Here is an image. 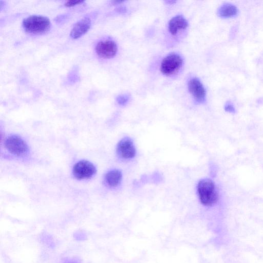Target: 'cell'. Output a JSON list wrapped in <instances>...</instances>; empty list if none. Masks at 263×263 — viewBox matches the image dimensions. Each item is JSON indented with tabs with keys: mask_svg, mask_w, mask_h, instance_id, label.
<instances>
[{
	"mask_svg": "<svg viewBox=\"0 0 263 263\" xmlns=\"http://www.w3.org/2000/svg\"><path fill=\"white\" fill-rule=\"evenodd\" d=\"M22 26L27 32L41 34L49 30L51 27V22L46 16L32 15L23 20Z\"/></svg>",
	"mask_w": 263,
	"mask_h": 263,
	"instance_id": "6da1fadb",
	"label": "cell"
},
{
	"mask_svg": "<svg viewBox=\"0 0 263 263\" xmlns=\"http://www.w3.org/2000/svg\"><path fill=\"white\" fill-rule=\"evenodd\" d=\"M200 202L204 205L211 206L218 199V193L214 182L210 179L201 180L197 186Z\"/></svg>",
	"mask_w": 263,
	"mask_h": 263,
	"instance_id": "7a4b0ae2",
	"label": "cell"
},
{
	"mask_svg": "<svg viewBox=\"0 0 263 263\" xmlns=\"http://www.w3.org/2000/svg\"><path fill=\"white\" fill-rule=\"evenodd\" d=\"M182 64V60L180 55L176 53L170 54L162 61L160 70L164 75H172L180 69Z\"/></svg>",
	"mask_w": 263,
	"mask_h": 263,
	"instance_id": "3957f363",
	"label": "cell"
},
{
	"mask_svg": "<svg viewBox=\"0 0 263 263\" xmlns=\"http://www.w3.org/2000/svg\"><path fill=\"white\" fill-rule=\"evenodd\" d=\"M96 171V170L93 164L85 160L77 162L73 167V175L78 179L90 178L94 175Z\"/></svg>",
	"mask_w": 263,
	"mask_h": 263,
	"instance_id": "277c9868",
	"label": "cell"
},
{
	"mask_svg": "<svg viewBox=\"0 0 263 263\" xmlns=\"http://www.w3.org/2000/svg\"><path fill=\"white\" fill-rule=\"evenodd\" d=\"M116 43L111 40H105L98 42L96 46V52L98 56L104 59L114 57L117 52Z\"/></svg>",
	"mask_w": 263,
	"mask_h": 263,
	"instance_id": "5b68a950",
	"label": "cell"
},
{
	"mask_svg": "<svg viewBox=\"0 0 263 263\" xmlns=\"http://www.w3.org/2000/svg\"><path fill=\"white\" fill-rule=\"evenodd\" d=\"M5 146L11 153L17 156L24 154L28 150L25 142L16 136L9 137L5 141Z\"/></svg>",
	"mask_w": 263,
	"mask_h": 263,
	"instance_id": "8992f818",
	"label": "cell"
},
{
	"mask_svg": "<svg viewBox=\"0 0 263 263\" xmlns=\"http://www.w3.org/2000/svg\"><path fill=\"white\" fill-rule=\"evenodd\" d=\"M189 91L198 102H202L205 99L206 91L201 82L197 78L191 79L188 83Z\"/></svg>",
	"mask_w": 263,
	"mask_h": 263,
	"instance_id": "52a82bcc",
	"label": "cell"
},
{
	"mask_svg": "<svg viewBox=\"0 0 263 263\" xmlns=\"http://www.w3.org/2000/svg\"><path fill=\"white\" fill-rule=\"evenodd\" d=\"M117 153L124 159L134 157L136 154V149L133 142L129 138L122 139L117 145Z\"/></svg>",
	"mask_w": 263,
	"mask_h": 263,
	"instance_id": "ba28073f",
	"label": "cell"
},
{
	"mask_svg": "<svg viewBox=\"0 0 263 263\" xmlns=\"http://www.w3.org/2000/svg\"><path fill=\"white\" fill-rule=\"evenodd\" d=\"M91 20L88 17L83 18L77 22L70 33L72 39H77L85 34L90 29Z\"/></svg>",
	"mask_w": 263,
	"mask_h": 263,
	"instance_id": "9c48e42d",
	"label": "cell"
},
{
	"mask_svg": "<svg viewBox=\"0 0 263 263\" xmlns=\"http://www.w3.org/2000/svg\"><path fill=\"white\" fill-rule=\"evenodd\" d=\"M187 26L188 23L184 17L177 15L170 21L168 30L172 34L175 35L179 30L186 28Z\"/></svg>",
	"mask_w": 263,
	"mask_h": 263,
	"instance_id": "30bf717a",
	"label": "cell"
},
{
	"mask_svg": "<svg viewBox=\"0 0 263 263\" xmlns=\"http://www.w3.org/2000/svg\"><path fill=\"white\" fill-rule=\"evenodd\" d=\"M237 13V8L234 5L230 3L222 4L217 11L218 16L222 18H229L236 16Z\"/></svg>",
	"mask_w": 263,
	"mask_h": 263,
	"instance_id": "8fae6325",
	"label": "cell"
},
{
	"mask_svg": "<svg viewBox=\"0 0 263 263\" xmlns=\"http://www.w3.org/2000/svg\"><path fill=\"white\" fill-rule=\"evenodd\" d=\"M122 178L121 172L118 170L108 172L105 176L106 181L110 186H116L120 182Z\"/></svg>",
	"mask_w": 263,
	"mask_h": 263,
	"instance_id": "7c38bea8",
	"label": "cell"
},
{
	"mask_svg": "<svg viewBox=\"0 0 263 263\" xmlns=\"http://www.w3.org/2000/svg\"><path fill=\"white\" fill-rule=\"evenodd\" d=\"M129 100V97L127 95H122L118 96L117 98V101L120 105H124L127 103Z\"/></svg>",
	"mask_w": 263,
	"mask_h": 263,
	"instance_id": "4fadbf2b",
	"label": "cell"
},
{
	"mask_svg": "<svg viewBox=\"0 0 263 263\" xmlns=\"http://www.w3.org/2000/svg\"><path fill=\"white\" fill-rule=\"evenodd\" d=\"M83 2V1L81 0H71L66 2L64 5L66 7H72L78 4H80Z\"/></svg>",
	"mask_w": 263,
	"mask_h": 263,
	"instance_id": "5bb4252c",
	"label": "cell"
},
{
	"mask_svg": "<svg viewBox=\"0 0 263 263\" xmlns=\"http://www.w3.org/2000/svg\"><path fill=\"white\" fill-rule=\"evenodd\" d=\"M225 109L227 111L229 112H233L234 110V107L232 104H231L230 103H227L226 105L225 106Z\"/></svg>",
	"mask_w": 263,
	"mask_h": 263,
	"instance_id": "9a60e30c",
	"label": "cell"
},
{
	"mask_svg": "<svg viewBox=\"0 0 263 263\" xmlns=\"http://www.w3.org/2000/svg\"><path fill=\"white\" fill-rule=\"evenodd\" d=\"M65 263H79L78 262L74 260H68Z\"/></svg>",
	"mask_w": 263,
	"mask_h": 263,
	"instance_id": "2e32d148",
	"label": "cell"
},
{
	"mask_svg": "<svg viewBox=\"0 0 263 263\" xmlns=\"http://www.w3.org/2000/svg\"><path fill=\"white\" fill-rule=\"evenodd\" d=\"M166 3H168L169 4H172L174 3H175V1H166Z\"/></svg>",
	"mask_w": 263,
	"mask_h": 263,
	"instance_id": "e0dca14e",
	"label": "cell"
}]
</instances>
